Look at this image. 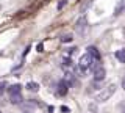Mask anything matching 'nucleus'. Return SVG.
<instances>
[{"label":"nucleus","mask_w":125,"mask_h":113,"mask_svg":"<svg viewBox=\"0 0 125 113\" xmlns=\"http://www.w3.org/2000/svg\"><path fill=\"white\" fill-rule=\"evenodd\" d=\"M114 57H116L117 60L120 61V63H125V49H120V50H117V52L114 53Z\"/></svg>","instance_id":"9"},{"label":"nucleus","mask_w":125,"mask_h":113,"mask_svg":"<svg viewBox=\"0 0 125 113\" xmlns=\"http://www.w3.org/2000/svg\"><path fill=\"white\" fill-rule=\"evenodd\" d=\"M64 5H66V0H61V2L58 3V8H60V10H61V8H64Z\"/></svg>","instance_id":"16"},{"label":"nucleus","mask_w":125,"mask_h":113,"mask_svg":"<svg viewBox=\"0 0 125 113\" xmlns=\"http://www.w3.org/2000/svg\"><path fill=\"white\" fill-rule=\"evenodd\" d=\"M73 52H75V47H72V49H66V53H69V57L72 55Z\"/></svg>","instance_id":"15"},{"label":"nucleus","mask_w":125,"mask_h":113,"mask_svg":"<svg viewBox=\"0 0 125 113\" xmlns=\"http://www.w3.org/2000/svg\"><path fill=\"white\" fill-rule=\"evenodd\" d=\"M89 110H92V112H95V110H97V107H95V105H94V104H91V105H89Z\"/></svg>","instance_id":"17"},{"label":"nucleus","mask_w":125,"mask_h":113,"mask_svg":"<svg viewBox=\"0 0 125 113\" xmlns=\"http://www.w3.org/2000/svg\"><path fill=\"white\" fill-rule=\"evenodd\" d=\"M88 53H91V55H92L94 58H95V60H99V58H100L99 50H97L95 47H92V46H91V47H88Z\"/></svg>","instance_id":"11"},{"label":"nucleus","mask_w":125,"mask_h":113,"mask_svg":"<svg viewBox=\"0 0 125 113\" xmlns=\"http://www.w3.org/2000/svg\"><path fill=\"white\" fill-rule=\"evenodd\" d=\"M124 113H125V110H124Z\"/></svg>","instance_id":"19"},{"label":"nucleus","mask_w":125,"mask_h":113,"mask_svg":"<svg viewBox=\"0 0 125 113\" xmlns=\"http://www.w3.org/2000/svg\"><path fill=\"white\" fill-rule=\"evenodd\" d=\"M114 91H116V85H114V83L108 85V87L105 88L103 91H100L99 94H97V100H99V102H105V100H108L109 97L114 94Z\"/></svg>","instance_id":"2"},{"label":"nucleus","mask_w":125,"mask_h":113,"mask_svg":"<svg viewBox=\"0 0 125 113\" xmlns=\"http://www.w3.org/2000/svg\"><path fill=\"white\" fill-rule=\"evenodd\" d=\"M64 82H66V85H67V87H77V77L73 75L70 71H66V74H64Z\"/></svg>","instance_id":"6"},{"label":"nucleus","mask_w":125,"mask_h":113,"mask_svg":"<svg viewBox=\"0 0 125 113\" xmlns=\"http://www.w3.org/2000/svg\"><path fill=\"white\" fill-rule=\"evenodd\" d=\"M92 64H94V57L91 55V53L86 52L84 55H81V57H80V61H78V68H80V71H81V72H86Z\"/></svg>","instance_id":"1"},{"label":"nucleus","mask_w":125,"mask_h":113,"mask_svg":"<svg viewBox=\"0 0 125 113\" xmlns=\"http://www.w3.org/2000/svg\"><path fill=\"white\" fill-rule=\"evenodd\" d=\"M124 8H125V0H122V2L117 5V8L114 10V16H117V14H120L124 11Z\"/></svg>","instance_id":"12"},{"label":"nucleus","mask_w":125,"mask_h":113,"mask_svg":"<svg viewBox=\"0 0 125 113\" xmlns=\"http://www.w3.org/2000/svg\"><path fill=\"white\" fill-rule=\"evenodd\" d=\"M19 107H21V110H23V112H31L38 107V102H34V100H22V102L19 104Z\"/></svg>","instance_id":"3"},{"label":"nucleus","mask_w":125,"mask_h":113,"mask_svg":"<svg viewBox=\"0 0 125 113\" xmlns=\"http://www.w3.org/2000/svg\"><path fill=\"white\" fill-rule=\"evenodd\" d=\"M6 91V82H0V94Z\"/></svg>","instance_id":"14"},{"label":"nucleus","mask_w":125,"mask_h":113,"mask_svg":"<svg viewBox=\"0 0 125 113\" xmlns=\"http://www.w3.org/2000/svg\"><path fill=\"white\" fill-rule=\"evenodd\" d=\"M120 85H122V88H124V89H125V75H124V77H122V83H120Z\"/></svg>","instance_id":"18"},{"label":"nucleus","mask_w":125,"mask_h":113,"mask_svg":"<svg viewBox=\"0 0 125 113\" xmlns=\"http://www.w3.org/2000/svg\"><path fill=\"white\" fill-rule=\"evenodd\" d=\"M27 89H28V91L36 93L38 89H39V85L36 83V82H28V83H27Z\"/></svg>","instance_id":"10"},{"label":"nucleus","mask_w":125,"mask_h":113,"mask_svg":"<svg viewBox=\"0 0 125 113\" xmlns=\"http://www.w3.org/2000/svg\"><path fill=\"white\" fill-rule=\"evenodd\" d=\"M105 77H106V69L103 66H99V68L94 69V80L95 82H102Z\"/></svg>","instance_id":"4"},{"label":"nucleus","mask_w":125,"mask_h":113,"mask_svg":"<svg viewBox=\"0 0 125 113\" xmlns=\"http://www.w3.org/2000/svg\"><path fill=\"white\" fill-rule=\"evenodd\" d=\"M0 113H2V112H0Z\"/></svg>","instance_id":"20"},{"label":"nucleus","mask_w":125,"mask_h":113,"mask_svg":"<svg viewBox=\"0 0 125 113\" xmlns=\"http://www.w3.org/2000/svg\"><path fill=\"white\" fill-rule=\"evenodd\" d=\"M22 100H23V99H22V94H21V93H17V94H11V96H10V102L14 104V105H19Z\"/></svg>","instance_id":"8"},{"label":"nucleus","mask_w":125,"mask_h":113,"mask_svg":"<svg viewBox=\"0 0 125 113\" xmlns=\"http://www.w3.org/2000/svg\"><path fill=\"white\" fill-rule=\"evenodd\" d=\"M67 91H69V87L66 85V82L64 80L58 82V85H56V94L60 96V97H62V96L67 94Z\"/></svg>","instance_id":"5"},{"label":"nucleus","mask_w":125,"mask_h":113,"mask_svg":"<svg viewBox=\"0 0 125 113\" xmlns=\"http://www.w3.org/2000/svg\"><path fill=\"white\" fill-rule=\"evenodd\" d=\"M61 41L62 42H70V41H72V35H62V36H61Z\"/></svg>","instance_id":"13"},{"label":"nucleus","mask_w":125,"mask_h":113,"mask_svg":"<svg viewBox=\"0 0 125 113\" xmlns=\"http://www.w3.org/2000/svg\"><path fill=\"white\" fill-rule=\"evenodd\" d=\"M6 89H8V94L11 96V94H17V93H21L22 87H21V83H14V85H10Z\"/></svg>","instance_id":"7"}]
</instances>
